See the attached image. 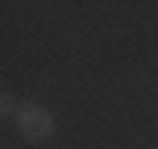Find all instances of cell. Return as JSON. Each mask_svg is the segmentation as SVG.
I'll use <instances>...</instances> for the list:
<instances>
[{
  "label": "cell",
  "mask_w": 158,
  "mask_h": 149,
  "mask_svg": "<svg viewBox=\"0 0 158 149\" xmlns=\"http://www.w3.org/2000/svg\"><path fill=\"white\" fill-rule=\"evenodd\" d=\"M17 128H21V137H29V141H46V137L54 133V116H50L42 104H25V108L17 112Z\"/></svg>",
  "instance_id": "1"
}]
</instances>
